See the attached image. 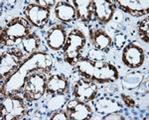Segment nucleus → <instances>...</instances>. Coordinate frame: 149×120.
<instances>
[{"label": "nucleus", "instance_id": "f257e3e1", "mask_svg": "<svg viewBox=\"0 0 149 120\" xmlns=\"http://www.w3.org/2000/svg\"><path fill=\"white\" fill-rule=\"evenodd\" d=\"M54 58L47 52H34L25 59L19 68L8 76L1 85V96L18 95L22 92L24 84L29 75L35 72L48 73L52 69Z\"/></svg>", "mask_w": 149, "mask_h": 120}, {"label": "nucleus", "instance_id": "f03ea898", "mask_svg": "<svg viewBox=\"0 0 149 120\" xmlns=\"http://www.w3.org/2000/svg\"><path fill=\"white\" fill-rule=\"evenodd\" d=\"M74 66L81 76L95 82L109 83L118 79V70L107 61L80 58Z\"/></svg>", "mask_w": 149, "mask_h": 120}, {"label": "nucleus", "instance_id": "7ed1b4c3", "mask_svg": "<svg viewBox=\"0 0 149 120\" xmlns=\"http://www.w3.org/2000/svg\"><path fill=\"white\" fill-rule=\"evenodd\" d=\"M31 24L27 19L16 17L9 22L1 31V44L13 46L30 34Z\"/></svg>", "mask_w": 149, "mask_h": 120}, {"label": "nucleus", "instance_id": "20e7f679", "mask_svg": "<svg viewBox=\"0 0 149 120\" xmlns=\"http://www.w3.org/2000/svg\"><path fill=\"white\" fill-rule=\"evenodd\" d=\"M86 43V36L81 31L74 29L69 33L63 48L64 60L70 65H76L81 58V53Z\"/></svg>", "mask_w": 149, "mask_h": 120}, {"label": "nucleus", "instance_id": "39448f33", "mask_svg": "<svg viewBox=\"0 0 149 120\" xmlns=\"http://www.w3.org/2000/svg\"><path fill=\"white\" fill-rule=\"evenodd\" d=\"M27 112L25 99L18 95L2 97L0 103V118L1 120L22 119Z\"/></svg>", "mask_w": 149, "mask_h": 120}, {"label": "nucleus", "instance_id": "423d86ee", "mask_svg": "<svg viewBox=\"0 0 149 120\" xmlns=\"http://www.w3.org/2000/svg\"><path fill=\"white\" fill-rule=\"evenodd\" d=\"M45 92H47V78L44 74L35 72L29 75L22 90L25 101H37L44 96Z\"/></svg>", "mask_w": 149, "mask_h": 120}, {"label": "nucleus", "instance_id": "0eeeda50", "mask_svg": "<svg viewBox=\"0 0 149 120\" xmlns=\"http://www.w3.org/2000/svg\"><path fill=\"white\" fill-rule=\"evenodd\" d=\"M24 15L29 23L37 28H43L47 25L50 18V9L38 4L30 3L24 9Z\"/></svg>", "mask_w": 149, "mask_h": 120}, {"label": "nucleus", "instance_id": "6e6552de", "mask_svg": "<svg viewBox=\"0 0 149 120\" xmlns=\"http://www.w3.org/2000/svg\"><path fill=\"white\" fill-rule=\"evenodd\" d=\"M98 92V86L97 82L90 79H80L74 86L73 95L76 99L83 102L93 101Z\"/></svg>", "mask_w": 149, "mask_h": 120}, {"label": "nucleus", "instance_id": "1a4fd4ad", "mask_svg": "<svg viewBox=\"0 0 149 120\" xmlns=\"http://www.w3.org/2000/svg\"><path fill=\"white\" fill-rule=\"evenodd\" d=\"M121 59L124 65L127 66L128 68H139L143 64L144 59H145L144 50L138 45L129 43V44L125 45L122 49Z\"/></svg>", "mask_w": 149, "mask_h": 120}, {"label": "nucleus", "instance_id": "9d476101", "mask_svg": "<svg viewBox=\"0 0 149 120\" xmlns=\"http://www.w3.org/2000/svg\"><path fill=\"white\" fill-rule=\"evenodd\" d=\"M23 55L19 51H6L1 54L0 76L1 79L7 78L14 73L21 65Z\"/></svg>", "mask_w": 149, "mask_h": 120}, {"label": "nucleus", "instance_id": "9b49d317", "mask_svg": "<svg viewBox=\"0 0 149 120\" xmlns=\"http://www.w3.org/2000/svg\"><path fill=\"white\" fill-rule=\"evenodd\" d=\"M114 4L120 10L135 17L148 14V0H116L114 1Z\"/></svg>", "mask_w": 149, "mask_h": 120}, {"label": "nucleus", "instance_id": "f8f14e48", "mask_svg": "<svg viewBox=\"0 0 149 120\" xmlns=\"http://www.w3.org/2000/svg\"><path fill=\"white\" fill-rule=\"evenodd\" d=\"M114 1L109 0H95L93 1V17L102 23H109L111 20L115 10Z\"/></svg>", "mask_w": 149, "mask_h": 120}, {"label": "nucleus", "instance_id": "ddd939ff", "mask_svg": "<svg viewBox=\"0 0 149 120\" xmlns=\"http://www.w3.org/2000/svg\"><path fill=\"white\" fill-rule=\"evenodd\" d=\"M67 112L72 120H86L92 117V108L86 102L78 99L70 100L67 104Z\"/></svg>", "mask_w": 149, "mask_h": 120}, {"label": "nucleus", "instance_id": "4468645a", "mask_svg": "<svg viewBox=\"0 0 149 120\" xmlns=\"http://www.w3.org/2000/svg\"><path fill=\"white\" fill-rule=\"evenodd\" d=\"M67 40V33L64 26L56 25L49 30L46 37L47 45L50 49L58 51L63 49Z\"/></svg>", "mask_w": 149, "mask_h": 120}, {"label": "nucleus", "instance_id": "2eb2a0df", "mask_svg": "<svg viewBox=\"0 0 149 120\" xmlns=\"http://www.w3.org/2000/svg\"><path fill=\"white\" fill-rule=\"evenodd\" d=\"M95 111L100 115H107L113 112H119L123 109L122 104L119 103L117 100L111 99L109 97H102L93 101Z\"/></svg>", "mask_w": 149, "mask_h": 120}, {"label": "nucleus", "instance_id": "dca6fc26", "mask_svg": "<svg viewBox=\"0 0 149 120\" xmlns=\"http://www.w3.org/2000/svg\"><path fill=\"white\" fill-rule=\"evenodd\" d=\"M69 88V81L62 74L51 75L47 79V92L55 95H65Z\"/></svg>", "mask_w": 149, "mask_h": 120}, {"label": "nucleus", "instance_id": "f3484780", "mask_svg": "<svg viewBox=\"0 0 149 120\" xmlns=\"http://www.w3.org/2000/svg\"><path fill=\"white\" fill-rule=\"evenodd\" d=\"M55 15L64 23H70L77 18V12L73 4L68 1H59L55 5Z\"/></svg>", "mask_w": 149, "mask_h": 120}, {"label": "nucleus", "instance_id": "a211bd4d", "mask_svg": "<svg viewBox=\"0 0 149 120\" xmlns=\"http://www.w3.org/2000/svg\"><path fill=\"white\" fill-rule=\"evenodd\" d=\"M91 39H92L93 46L102 52L107 53L112 47V39L102 29L93 30L91 32Z\"/></svg>", "mask_w": 149, "mask_h": 120}, {"label": "nucleus", "instance_id": "6ab92c4d", "mask_svg": "<svg viewBox=\"0 0 149 120\" xmlns=\"http://www.w3.org/2000/svg\"><path fill=\"white\" fill-rule=\"evenodd\" d=\"M73 5L77 12V18L81 22L86 23L93 20V0H74Z\"/></svg>", "mask_w": 149, "mask_h": 120}, {"label": "nucleus", "instance_id": "aec40b11", "mask_svg": "<svg viewBox=\"0 0 149 120\" xmlns=\"http://www.w3.org/2000/svg\"><path fill=\"white\" fill-rule=\"evenodd\" d=\"M22 47L24 49V51L27 52V53H34L37 52L38 49L40 47L41 44V40L36 33H32V34H29L28 36H26L25 38L21 41Z\"/></svg>", "mask_w": 149, "mask_h": 120}, {"label": "nucleus", "instance_id": "412c9836", "mask_svg": "<svg viewBox=\"0 0 149 120\" xmlns=\"http://www.w3.org/2000/svg\"><path fill=\"white\" fill-rule=\"evenodd\" d=\"M144 79V76L140 72H135V73H131L128 75L124 76L122 79V86L125 89H134V88L138 87L141 83H142Z\"/></svg>", "mask_w": 149, "mask_h": 120}, {"label": "nucleus", "instance_id": "4be33fe9", "mask_svg": "<svg viewBox=\"0 0 149 120\" xmlns=\"http://www.w3.org/2000/svg\"><path fill=\"white\" fill-rule=\"evenodd\" d=\"M138 35L144 42H149V18H146L139 22Z\"/></svg>", "mask_w": 149, "mask_h": 120}, {"label": "nucleus", "instance_id": "5701e85b", "mask_svg": "<svg viewBox=\"0 0 149 120\" xmlns=\"http://www.w3.org/2000/svg\"><path fill=\"white\" fill-rule=\"evenodd\" d=\"M125 42H126V36L124 34H122V33H118V34L115 35L114 45L118 50L122 49V47H123V45L125 44Z\"/></svg>", "mask_w": 149, "mask_h": 120}, {"label": "nucleus", "instance_id": "b1692460", "mask_svg": "<svg viewBox=\"0 0 149 120\" xmlns=\"http://www.w3.org/2000/svg\"><path fill=\"white\" fill-rule=\"evenodd\" d=\"M50 118L52 120H68L70 119V117L67 110H59V111L53 113Z\"/></svg>", "mask_w": 149, "mask_h": 120}, {"label": "nucleus", "instance_id": "393cba45", "mask_svg": "<svg viewBox=\"0 0 149 120\" xmlns=\"http://www.w3.org/2000/svg\"><path fill=\"white\" fill-rule=\"evenodd\" d=\"M102 119L103 120H122V119H125V117L122 115V113H120V111L119 112H113V113H110V114H107V115H104V116L102 117Z\"/></svg>", "mask_w": 149, "mask_h": 120}, {"label": "nucleus", "instance_id": "a878e982", "mask_svg": "<svg viewBox=\"0 0 149 120\" xmlns=\"http://www.w3.org/2000/svg\"><path fill=\"white\" fill-rule=\"evenodd\" d=\"M36 4H38V5L42 6V7H45V8H48L50 9L51 7H53L54 5H56L57 4V1H51V0H37V1H35Z\"/></svg>", "mask_w": 149, "mask_h": 120}, {"label": "nucleus", "instance_id": "bb28decb", "mask_svg": "<svg viewBox=\"0 0 149 120\" xmlns=\"http://www.w3.org/2000/svg\"><path fill=\"white\" fill-rule=\"evenodd\" d=\"M121 97H122V100H123V102L126 104V106H128V107H133L134 106V100L132 99L130 96L125 95V94H122Z\"/></svg>", "mask_w": 149, "mask_h": 120}]
</instances>
